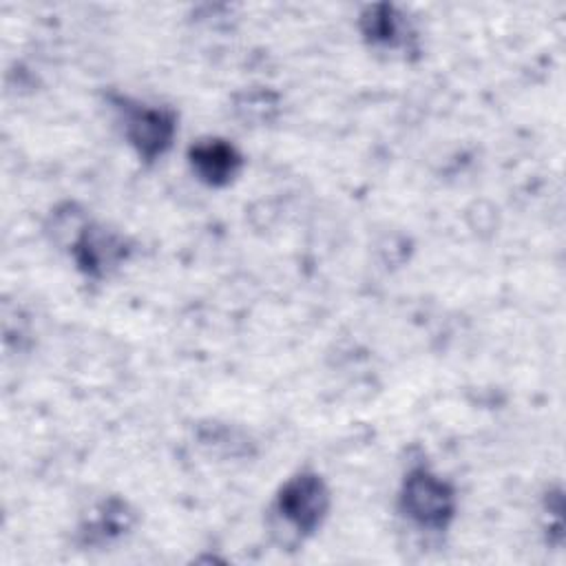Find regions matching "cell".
<instances>
[{"instance_id":"obj_1","label":"cell","mask_w":566,"mask_h":566,"mask_svg":"<svg viewBox=\"0 0 566 566\" xmlns=\"http://www.w3.org/2000/svg\"><path fill=\"white\" fill-rule=\"evenodd\" d=\"M398 506L400 513L416 526L427 531H444L455 517L458 497L451 482L424 467H416L402 480Z\"/></svg>"},{"instance_id":"obj_2","label":"cell","mask_w":566,"mask_h":566,"mask_svg":"<svg viewBox=\"0 0 566 566\" xmlns=\"http://www.w3.org/2000/svg\"><path fill=\"white\" fill-rule=\"evenodd\" d=\"M274 515L296 539L314 535L329 511V489L314 471H298L276 491Z\"/></svg>"},{"instance_id":"obj_3","label":"cell","mask_w":566,"mask_h":566,"mask_svg":"<svg viewBox=\"0 0 566 566\" xmlns=\"http://www.w3.org/2000/svg\"><path fill=\"white\" fill-rule=\"evenodd\" d=\"M177 133V115L166 106L135 104L124 108V135L144 161L161 157Z\"/></svg>"},{"instance_id":"obj_4","label":"cell","mask_w":566,"mask_h":566,"mask_svg":"<svg viewBox=\"0 0 566 566\" xmlns=\"http://www.w3.org/2000/svg\"><path fill=\"white\" fill-rule=\"evenodd\" d=\"M77 268L93 279L113 272L128 254L124 237L102 226H84L71 245Z\"/></svg>"},{"instance_id":"obj_5","label":"cell","mask_w":566,"mask_h":566,"mask_svg":"<svg viewBox=\"0 0 566 566\" xmlns=\"http://www.w3.org/2000/svg\"><path fill=\"white\" fill-rule=\"evenodd\" d=\"M188 164L199 181L212 188H223L241 172L243 155L228 139L206 137L188 148Z\"/></svg>"},{"instance_id":"obj_6","label":"cell","mask_w":566,"mask_h":566,"mask_svg":"<svg viewBox=\"0 0 566 566\" xmlns=\"http://www.w3.org/2000/svg\"><path fill=\"white\" fill-rule=\"evenodd\" d=\"M130 524H133V513L128 511V504L122 500H111L97 511V517L86 524L82 535L86 544H102L126 533Z\"/></svg>"},{"instance_id":"obj_7","label":"cell","mask_w":566,"mask_h":566,"mask_svg":"<svg viewBox=\"0 0 566 566\" xmlns=\"http://www.w3.org/2000/svg\"><path fill=\"white\" fill-rule=\"evenodd\" d=\"M363 33L371 44L385 46V49H396L407 44V38L402 35V24L400 18L394 13L391 7H371L363 15Z\"/></svg>"}]
</instances>
